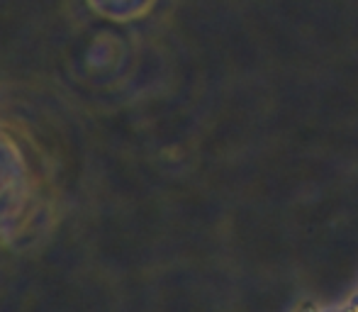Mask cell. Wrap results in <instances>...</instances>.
<instances>
[{"instance_id": "cell-1", "label": "cell", "mask_w": 358, "mask_h": 312, "mask_svg": "<svg viewBox=\"0 0 358 312\" xmlns=\"http://www.w3.org/2000/svg\"><path fill=\"white\" fill-rule=\"evenodd\" d=\"M349 312H358V305H354V308H351Z\"/></svg>"}]
</instances>
